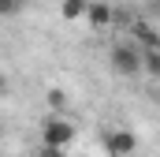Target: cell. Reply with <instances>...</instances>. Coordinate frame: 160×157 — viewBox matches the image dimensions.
I'll list each match as a JSON object with an SVG mask.
<instances>
[{
    "mask_svg": "<svg viewBox=\"0 0 160 157\" xmlns=\"http://www.w3.org/2000/svg\"><path fill=\"white\" fill-rule=\"evenodd\" d=\"M142 71L160 75V49H142Z\"/></svg>",
    "mask_w": 160,
    "mask_h": 157,
    "instance_id": "cell-6",
    "label": "cell"
},
{
    "mask_svg": "<svg viewBox=\"0 0 160 157\" xmlns=\"http://www.w3.org/2000/svg\"><path fill=\"white\" fill-rule=\"evenodd\" d=\"M130 34H134V45H138V49H160L157 30H153L145 19H134V23H130Z\"/></svg>",
    "mask_w": 160,
    "mask_h": 157,
    "instance_id": "cell-4",
    "label": "cell"
},
{
    "mask_svg": "<svg viewBox=\"0 0 160 157\" xmlns=\"http://www.w3.org/2000/svg\"><path fill=\"white\" fill-rule=\"evenodd\" d=\"M104 146H108L112 157H130L138 150V138H134V131H108L104 135Z\"/></svg>",
    "mask_w": 160,
    "mask_h": 157,
    "instance_id": "cell-3",
    "label": "cell"
},
{
    "mask_svg": "<svg viewBox=\"0 0 160 157\" xmlns=\"http://www.w3.org/2000/svg\"><path fill=\"white\" fill-rule=\"evenodd\" d=\"M86 19H89V26H108L112 23V8L108 4H86Z\"/></svg>",
    "mask_w": 160,
    "mask_h": 157,
    "instance_id": "cell-5",
    "label": "cell"
},
{
    "mask_svg": "<svg viewBox=\"0 0 160 157\" xmlns=\"http://www.w3.org/2000/svg\"><path fill=\"white\" fill-rule=\"evenodd\" d=\"M4 90H8V82H4V75H0V94H4Z\"/></svg>",
    "mask_w": 160,
    "mask_h": 157,
    "instance_id": "cell-10",
    "label": "cell"
},
{
    "mask_svg": "<svg viewBox=\"0 0 160 157\" xmlns=\"http://www.w3.org/2000/svg\"><path fill=\"white\" fill-rule=\"evenodd\" d=\"M48 105H52V109H63V105H67V97H63L60 90H48Z\"/></svg>",
    "mask_w": 160,
    "mask_h": 157,
    "instance_id": "cell-9",
    "label": "cell"
},
{
    "mask_svg": "<svg viewBox=\"0 0 160 157\" xmlns=\"http://www.w3.org/2000/svg\"><path fill=\"white\" fill-rule=\"evenodd\" d=\"M112 71L123 78H134L138 71H142V49L130 41H123V45H112Z\"/></svg>",
    "mask_w": 160,
    "mask_h": 157,
    "instance_id": "cell-1",
    "label": "cell"
},
{
    "mask_svg": "<svg viewBox=\"0 0 160 157\" xmlns=\"http://www.w3.org/2000/svg\"><path fill=\"white\" fill-rule=\"evenodd\" d=\"M63 19H82L86 15V0H63Z\"/></svg>",
    "mask_w": 160,
    "mask_h": 157,
    "instance_id": "cell-7",
    "label": "cell"
},
{
    "mask_svg": "<svg viewBox=\"0 0 160 157\" xmlns=\"http://www.w3.org/2000/svg\"><path fill=\"white\" fill-rule=\"evenodd\" d=\"M22 11V0H0V19H15Z\"/></svg>",
    "mask_w": 160,
    "mask_h": 157,
    "instance_id": "cell-8",
    "label": "cell"
},
{
    "mask_svg": "<svg viewBox=\"0 0 160 157\" xmlns=\"http://www.w3.org/2000/svg\"><path fill=\"white\" fill-rule=\"evenodd\" d=\"M41 142H45L48 150L71 146V142H75V123H67V120H48V123L41 127Z\"/></svg>",
    "mask_w": 160,
    "mask_h": 157,
    "instance_id": "cell-2",
    "label": "cell"
}]
</instances>
